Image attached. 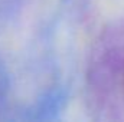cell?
<instances>
[{
  "label": "cell",
  "instance_id": "6da1fadb",
  "mask_svg": "<svg viewBox=\"0 0 124 122\" xmlns=\"http://www.w3.org/2000/svg\"><path fill=\"white\" fill-rule=\"evenodd\" d=\"M123 86H124V81H123Z\"/></svg>",
  "mask_w": 124,
  "mask_h": 122
}]
</instances>
